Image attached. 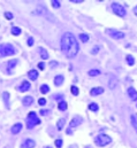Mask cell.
Instances as JSON below:
<instances>
[{
	"label": "cell",
	"mask_w": 137,
	"mask_h": 148,
	"mask_svg": "<svg viewBox=\"0 0 137 148\" xmlns=\"http://www.w3.org/2000/svg\"><path fill=\"white\" fill-rule=\"evenodd\" d=\"M80 46H78L77 39L72 32L63 33L61 38V51L65 53V55L68 59H73L77 55Z\"/></svg>",
	"instance_id": "1"
},
{
	"label": "cell",
	"mask_w": 137,
	"mask_h": 148,
	"mask_svg": "<svg viewBox=\"0 0 137 148\" xmlns=\"http://www.w3.org/2000/svg\"><path fill=\"white\" fill-rule=\"evenodd\" d=\"M15 53H16V50L10 44H1L0 45V58L14 55Z\"/></svg>",
	"instance_id": "2"
},
{
	"label": "cell",
	"mask_w": 137,
	"mask_h": 148,
	"mask_svg": "<svg viewBox=\"0 0 137 148\" xmlns=\"http://www.w3.org/2000/svg\"><path fill=\"white\" fill-rule=\"evenodd\" d=\"M39 123H40V119L37 117V114L35 111H30L27 118V128L29 130H31V129H33V126L38 125Z\"/></svg>",
	"instance_id": "3"
},
{
	"label": "cell",
	"mask_w": 137,
	"mask_h": 148,
	"mask_svg": "<svg viewBox=\"0 0 137 148\" xmlns=\"http://www.w3.org/2000/svg\"><path fill=\"white\" fill-rule=\"evenodd\" d=\"M111 141H112V139L107 134H99V136H97L95 138V143L98 147H104V146L111 143Z\"/></svg>",
	"instance_id": "4"
},
{
	"label": "cell",
	"mask_w": 137,
	"mask_h": 148,
	"mask_svg": "<svg viewBox=\"0 0 137 148\" xmlns=\"http://www.w3.org/2000/svg\"><path fill=\"white\" fill-rule=\"evenodd\" d=\"M112 10H113L114 14H116L117 16H121V17L126 16V14H127L126 8L123 7L122 5H120V4H117V3H113L112 4Z\"/></svg>",
	"instance_id": "5"
},
{
	"label": "cell",
	"mask_w": 137,
	"mask_h": 148,
	"mask_svg": "<svg viewBox=\"0 0 137 148\" xmlns=\"http://www.w3.org/2000/svg\"><path fill=\"white\" fill-rule=\"evenodd\" d=\"M106 32H107L108 35L113 38V39H122V38H125V33L121 32V31L113 30V29H111V30H110V29H107V30H106Z\"/></svg>",
	"instance_id": "6"
},
{
	"label": "cell",
	"mask_w": 137,
	"mask_h": 148,
	"mask_svg": "<svg viewBox=\"0 0 137 148\" xmlns=\"http://www.w3.org/2000/svg\"><path fill=\"white\" fill-rule=\"evenodd\" d=\"M36 13H37L38 15H44V16H46V15H48V17L51 18L52 21H54V18H53V16L51 15V14H48V12H47V9L44 7V6H37V8H36Z\"/></svg>",
	"instance_id": "7"
},
{
	"label": "cell",
	"mask_w": 137,
	"mask_h": 148,
	"mask_svg": "<svg viewBox=\"0 0 137 148\" xmlns=\"http://www.w3.org/2000/svg\"><path fill=\"white\" fill-rule=\"evenodd\" d=\"M83 122V118L81 117V116H75L74 118H73L72 120H70V124H69V128H76V126L81 125Z\"/></svg>",
	"instance_id": "8"
},
{
	"label": "cell",
	"mask_w": 137,
	"mask_h": 148,
	"mask_svg": "<svg viewBox=\"0 0 137 148\" xmlns=\"http://www.w3.org/2000/svg\"><path fill=\"white\" fill-rule=\"evenodd\" d=\"M36 142L32 140V139H25L24 141L21 145V148H35Z\"/></svg>",
	"instance_id": "9"
},
{
	"label": "cell",
	"mask_w": 137,
	"mask_h": 148,
	"mask_svg": "<svg viewBox=\"0 0 137 148\" xmlns=\"http://www.w3.org/2000/svg\"><path fill=\"white\" fill-rule=\"evenodd\" d=\"M128 95H129V98L132 101H136L137 100V91L134 87H129L128 88Z\"/></svg>",
	"instance_id": "10"
},
{
	"label": "cell",
	"mask_w": 137,
	"mask_h": 148,
	"mask_svg": "<svg viewBox=\"0 0 137 148\" xmlns=\"http://www.w3.org/2000/svg\"><path fill=\"white\" fill-rule=\"evenodd\" d=\"M29 88H30V83L28 82V80L22 82V83H21V85L19 86V91H20V92H25V91H28Z\"/></svg>",
	"instance_id": "11"
},
{
	"label": "cell",
	"mask_w": 137,
	"mask_h": 148,
	"mask_svg": "<svg viewBox=\"0 0 137 148\" xmlns=\"http://www.w3.org/2000/svg\"><path fill=\"white\" fill-rule=\"evenodd\" d=\"M63 80H65L63 75H57L54 77V85L55 86H61L63 83Z\"/></svg>",
	"instance_id": "12"
},
{
	"label": "cell",
	"mask_w": 137,
	"mask_h": 148,
	"mask_svg": "<svg viewBox=\"0 0 137 148\" xmlns=\"http://www.w3.org/2000/svg\"><path fill=\"white\" fill-rule=\"evenodd\" d=\"M21 130H22V124H21V123H16V124H14V125L12 126L10 132H12L13 134H18Z\"/></svg>",
	"instance_id": "13"
},
{
	"label": "cell",
	"mask_w": 137,
	"mask_h": 148,
	"mask_svg": "<svg viewBox=\"0 0 137 148\" xmlns=\"http://www.w3.org/2000/svg\"><path fill=\"white\" fill-rule=\"evenodd\" d=\"M101 93H104V88L102 87H93L92 90L90 91V94L92 96H97L99 94H101Z\"/></svg>",
	"instance_id": "14"
},
{
	"label": "cell",
	"mask_w": 137,
	"mask_h": 148,
	"mask_svg": "<svg viewBox=\"0 0 137 148\" xmlns=\"http://www.w3.org/2000/svg\"><path fill=\"white\" fill-rule=\"evenodd\" d=\"M32 102H33V98L32 96H24V98L22 99V103H23V106H25V107H29V106H31L32 105Z\"/></svg>",
	"instance_id": "15"
},
{
	"label": "cell",
	"mask_w": 137,
	"mask_h": 148,
	"mask_svg": "<svg viewBox=\"0 0 137 148\" xmlns=\"http://www.w3.org/2000/svg\"><path fill=\"white\" fill-rule=\"evenodd\" d=\"M116 85H117V78L115 76H111V79L108 82V87L113 90V88L116 87Z\"/></svg>",
	"instance_id": "16"
},
{
	"label": "cell",
	"mask_w": 137,
	"mask_h": 148,
	"mask_svg": "<svg viewBox=\"0 0 137 148\" xmlns=\"http://www.w3.org/2000/svg\"><path fill=\"white\" fill-rule=\"evenodd\" d=\"M38 53H39L40 58L43 59V60H46V59H48V53L46 52V50L43 47H39L38 48Z\"/></svg>",
	"instance_id": "17"
},
{
	"label": "cell",
	"mask_w": 137,
	"mask_h": 148,
	"mask_svg": "<svg viewBox=\"0 0 137 148\" xmlns=\"http://www.w3.org/2000/svg\"><path fill=\"white\" fill-rule=\"evenodd\" d=\"M28 77H29L31 80H36V79L38 78V72H37V70H30L29 72H28Z\"/></svg>",
	"instance_id": "18"
},
{
	"label": "cell",
	"mask_w": 137,
	"mask_h": 148,
	"mask_svg": "<svg viewBox=\"0 0 137 148\" xmlns=\"http://www.w3.org/2000/svg\"><path fill=\"white\" fill-rule=\"evenodd\" d=\"M3 99H4V102H5L6 107H9V93L8 92H4L3 93Z\"/></svg>",
	"instance_id": "19"
},
{
	"label": "cell",
	"mask_w": 137,
	"mask_h": 148,
	"mask_svg": "<svg viewBox=\"0 0 137 148\" xmlns=\"http://www.w3.org/2000/svg\"><path fill=\"white\" fill-rule=\"evenodd\" d=\"M65 123H66V120L65 118H60L59 120H58V123H57V129L59 131H61L63 129V126H65Z\"/></svg>",
	"instance_id": "20"
},
{
	"label": "cell",
	"mask_w": 137,
	"mask_h": 148,
	"mask_svg": "<svg viewBox=\"0 0 137 148\" xmlns=\"http://www.w3.org/2000/svg\"><path fill=\"white\" fill-rule=\"evenodd\" d=\"M58 108H59L61 111H65L66 109H67V102H66L65 100L59 101V105H58Z\"/></svg>",
	"instance_id": "21"
},
{
	"label": "cell",
	"mask_w": 137,
	"mask_h": 148,
	"mask_svg": "<svg viewBox=\"0 0 137 148\" xmlns=\"http://www.w3.org/2000/svg\"><path fill=\"white\" fill-rule=\"evenodd\" d=\"M16 64H18V60H16V59H13V60H10V61H8L7 62V68L8 69H13V68L16 67Z\"/></svg>",
	"instance_id": "22"
},
{
	"label": "cell",
	"mask_w": 137,
	"mask_h": 148,
	"mask_svg": "<svg viewBox=\"0 0 137 148\" xmlns=\"http://www.w3.org/2000/svg\"><path fill=\"white\" fill-rule=\"evenodd\" d=\"M89 109L91 111H95V113H97V111L99 110V107H98V105L96 102H91L89 105Z\"/></svg>",
	"instance_id": "23"
},
{
	"label": "cell",
	"mask_w": 137,
	"mask_h": 148,
	"mask_svg": "<svg viewBox=\"0 0 137 148\" xmlns=\"http://www.w3.org/2000/svg\"><path fill=\"white\" fill-rule=\"evenodd\" d=\"M130 122H131L132 128L135 129V131H136V133H137V119H136V116H134V115L130 116Z\"/></svg>",
	"instance_id": "24"
},
{
	"label": "cell",
	"mask_w": 137,
	"mask_h": 148,
	"mask_svg": "<svg viewBox=\"0 0 137 148\" xmlns=\"http://www.w3.org/2000/svg\"><path fill=\"white\" fill-rule=\"evenodd\" d=\"M48 91H50V86H48L47 84H43V85L40 86V93H42V94H46Z\"/></svg>",
	"instance_id": "25"
},
{
	"label": "cell",
	"mask_w": 137,
	"mask_h": 148,
	"mask_svg": "<svg viewBox=\"0 0 137 148\" xmlns=\"http://www.w3.org/2000/svg\"><path fill=\"white\" fill-rule=\"evenodd\" d=\"M10 32H12V35H14V36H19L22 31H21V29L19 28V27H13V28L10 29Z\"/></svg>",
	"instance_id": "26"
},
{
	"label": "cell",
	"mask_w": 137,
	"mask_h": 148,
	"mask_svg": "<svg viewBox=\"0 0 137 148\" xmlns=\"http://www.w3.org/2000/svg\"><path fill=\"white\" fill-rule=\"evenodd\" d=\"M126 61H127V63L129 65H134V63H135V59H134V56L132 55H127L126 56Z\"/></svg>",
	"instance_id": "27"
},
{
	"label": "cell",
	"mask_w": 137,
	"mask_h": 148,
	"mask_svg": "<svg viewBox=\"0 0 137 148\" xmlns=\"http://www.w3.org/2000/svg\"><path fill=\"white\" fill-rule=\"evenodd\" d=\"M98 75H100V70H98V69H93V70L89 71V76H91V77H96Z\"/></svg>",
	"instance_id": "28"
},
{
	"label": "cell",
	"mask_w": 137,
	"mask_h": 148,
	"mask_svg": "<svg viewBox=\"0 0 137 148\" xmlns=\"http://www.w3.org/2000/svg\"><path fill=\"white\" fill-rule=\"evenodd\" d=\"M80 39L82 40L83 43H87L88 40H89V36H88L87 33H81V35H80Z\"/></svg>",
	"instance_id": "29"
},
{
	"label": "cell",
	"mask_w": 137,
	"mask_h": 148,
	"mask_svg": "<svg viewBox=\"0 0 137 148\" xmlns=\"http://www.w3.org/2000/svg\"><path fill=\"white\" fill-rule=\"evenodd\" d=\"M70 91H72V94H73V95H78V88L76 87L75 85H73L72 87H70Z\"/></svg>",
	"instance_id": "30"
},
{
	"label": "cell",
	"mask_w": 137,
	"mask_h": 148,
	"mask_svg": "<svg viewBox=\"0 0 137 148\" xmlns=\"http://www.w3.org/2000/svg\"><path fill=\"white\" fill-rule=\"evenodd\" d=\"M62 143H63L62 139H57V140H55V147H57V148H61V147H62Z\"/></svg>",
	"instance_id": "31"
},
{
	"label": "cell",
	"mask_w": 137,
	"mask_h": 148,
	"mask_svg": "<svg viewBox=\"0 0 137 148\" xmlns=\"http://www.w3.org/2000/svg\"><path fill=\"white\" fill-rule=\"evenodd\" d=\"M5 17L7 18V20H12V18H13V14H12V13H9V12H6L5 13Z\"/></svg>",
	"instance_id": "32"
},
{
	"label": "cell",
	"mask_w": 137,
	"mask_h": 148,
	"mask_svg": "<svg viewBox=\"0 0 137 148\" xmlns=\"http://www.w3.org/2000/svg\"><path fill=\"white\" fill-rule=\"evenodd\" d=\"M52 6L54 8H59L60 7V3H59V1H57V0H53V1H52Z\"/></svg>",
	"instance_id": "33"
},
{
	"label": "cell",
	"mask_w": 137,
	"mask_h": 148,
	"mask_svg": "<svg viewBox=\"0 0 137 148\" xmlns=\"http://www.w3.org/2000/svg\"><path fill=\"white\" fill-rule=\"evenodd\" d=\"M99 46H95V47H93V50H91V53H92V54H97L98 52H99Z\"/></svg>",
	"instance_id": "34"
},
{
	"label": "cell",
	"mask_w": 137,
	"mask_h": 148,
	"mask_svg": "<svg viewBox=\"0 0 137 148\" xmlns=\"http://www.w3.org/2000/svg\"><path fill=\"white\" fill-rule=\"evenodd\" d=\"M32 45H33V38L29 37L28 38V46H32Z\"/></svg>",
	"instance_id": "35"
},
{
	"label": "cell",
	"mask_w": 137,
	"mask_h": 148,
	"mask_svg": "<svg viewBox=\"0 0 137 148\" xmlns=\"http://www.w3.org/2000/svg\"><path fill=\"white\" fill-rule=\"evenodd\" d=\"M38 103H39L40 106H44V105H46V100H45L44 98H42V99H39V100H38Z\"/></svg>",
	"instance_id": "36"
},
{
	"label": "cell",
	"mask_w": 137,
	"mask_h": 148,
	"mask_svg": "<svg viewBox=\"0 0 137 148\" xmlns=\"http://www.w3.org/2000/svg\"><path fill=\"white\" fill-rule=\"evenodd\" d=\"M38 68H39L40 70H44V69H45V64L43 62H39V63H38Z\"/></svg>",
	"instance_id": "37"
},
{
	"label": "cell",
	"mask_w": 137,
	"mask_h": 148,
	"mask_svg": "<svg viewBox=\"0 0 137 148\" xmlns=\"http://www.w3.org/2000/svg\"><path fill=\"white\" fill-rule=\"evenodd\" d=\"M47 114H48V110H45V109H42V110H40V115L45 116V115H47Z\"/></svg>",
	"instance_id": "38"
},
{
	"label": "cell",
	"mask_w": 137,
	"mask_h": 148,
	"mask_svg": "<svg viewBox=\"0 0 137 148\" xmlns=\"http://www.w3.org/2000/svg\"><path fill=\"white\" fill-rule=\"evenodd\" d=\"M50 65H51V67H55V65H58V62H57V61H51Z\"/></svg>",
	"instance_id": "39"
},
{
	"label": "cell",
	"mask_w": 137,
	"mask_h": 148,
	"mask_svg": "<svg viewBox=\"0 0 137 148\" xmlns=\"http://www.w3.org/2000/svg\"><path fill=\"white\" fill-rule=\"evenodd\" d=\"M57 100H59V101H61V99H62V94H60V95H55L54 96Z\"/></svg>",
	"instance_id": "40"
},
{
	"label": "cell",
	"mask_w": 137,
	"mask_h": 148,
	"mask_svg": "<svg viewBox=\"0 0 137 148\" xmlns=\"http://www.w3.org/2000/svg\"><path fill=\"white\" fill-rule=\"evenodd\" d=\"M72 3H75V4H80V3H82L83 0H70Z\"/></svg>",
	"instance_id": "41"
},
{
	"label": "cell",
	"mask_w": 137,
	"mask_h": 148,
	"mask_svg": "<svg viewBox=\"0 0 137 148\" xmlns=\"http://www.w3.org/2000/svg\"><path fill=\"white\" fill-rule=\"evenodd\" d=\"M134 13H135V15H137V6L134 8Z\"/></svg>",
	"instance_id": "42"
},
{
	"label": "cell",
	"mask_w": 137,
	"mask_h": 148,
	"mask_svg": "<svg viewBox=\"0 0 137 148\" xmlns=\"http://www.w3.org/2000/svg\"><path fill=\"white\" fill-rule=\"evenodd\" d=\"M67 133H68V134H70V133H72V129H68V130H67Z\"/></svg>",
	"instance_id": "43"
},
{
	"label": "cell",
	"mask_w": 137,
	"mask_h": 148,
	"mask_svg": "<svg viewBox=\"0 0 137 148\" xmlns=\"http://www.w3.org/2000/svg\"><path fill=\"white\" fill-rule=\"evenodd\" d=\"M46 148H52V147H50V146H47V147H46Z\"/></svg>",
	"instance_id": "44"
}]
</instances>
